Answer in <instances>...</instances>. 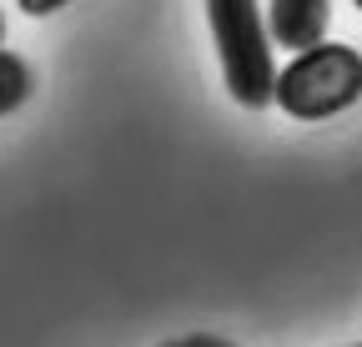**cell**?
<instances>
[{
    "mask_svg": "<svg viewBox=\"0 0 362 347\" xmlns=\"http://www.w3.org/2000/svg\"><path fill=\"white\" fill-rule=\"evenodd\" d=\"M206 20L216 40V61L226 96L247 111L277 101V61H272V25L257 0H206Z\"/></svg>",
    "mask_w": 362,
    "mask_h": 347,
    "instance_id": "cell-1",
    "label": "cell"
},
{
    "mask_svg": "<svg viewBox=\"0 0 362 347\" xmlns=\"http://www.w3.org/2000/svg\"><path fill=\"white\" fill-rule=\"evenodd\" d=\"M357 96H362V56L352 46H342V40L307 46L277 71V106L292 121L337 116Z\"/></svg>",
    "mask_w": 362,
    "mask_h": 347,
    "instance_id": "cell-2",
    "label": "cell"
},
{
    "mask_svg": "<svg viewBox=\"0 0 362 347\" xmlns=\"http://www.w3.org/2000/svg\"><path fill=\"white\" fill-rule=\"evenodd\" d=\"M327 20H332V0H267V25L272 40L282 51H307L327 40Z\"/></svg>",
    "mask_w": 362,
    "mask_h": 347,
    "instance_id": "cell-3",
    "label": "cell"
},
{
    "mask_svg": "<svg viewBox=\"0 0 362 347\" xmlns=\"http://www.w3.org/2000/svg\"><path fill=\"white\" fill-rule=\"evenodd\" d=\"M30 86H35L30 66H25L16 51H0V116H11L16 106H25Z\"/></svg>",
    "mask_w": 362,
    "mask_h": 347,
    "instance_id": "cell-4",
    "label": "cell"
},
{
    "mask_svg": "<svg viewBox=\"0 0 362 347\" xmlns=\"http://www.w3.org/2000/svg\"><path fill=\"white\" fill-rule=\"evenodd\" d=\"M166 347H237V342H226V337H216V332H192V337H176V342H166Z\"/></svg>",
    "mask_w": 362,
    "mask_h": 347,
    "instance_id": "cell-5",
    "label": "cell"
},
{
    "mask_svg": "<svg viewBox=\"0 0 362 347\" xmlns=\"http://www.w3.org/2000/svg\"><path fill=\"white\" fill-rule=\"evenodd\" d=\"M16 6H21V11L35 20V16H56V11H66L71 0H16Z\"/></svg>",
    "mask_w": 362,
    "mask_h": 347,
    "instance_id": "cell-6",
    "label": "cell"
},
{
    "mask_svg": "<svg viewBox=\"0 0 362 347\" xmlns=\"http://www.w3.org/2000/svg\"><path fill=\"white\" fill-rule=\"evenodd\" d=\"M0 40H6V16H0Z\"/></svg>",
    "mask_w": 362,
    "mask_h": 347,
    "instance_id": "cell-7",
    "label": "cell"
},
{
    "mask_svg": "<svg viewBox=\"0 0 362 347\" xmlns=\"http://www.w3.org/2000/svg\"><path fill=\"white\" fill-rule=\"evenodd\" d=\"M352 6H357V11H362V0H352Z\"/></svg>",
    "mask_w": 362,
    "mask_h": 347,
    "instance_id": "cell-8",
    "label": "cell"
},
{
    "mask_svg": "<svg viewBox=\"0 0 362 347\" xmlns=\"http://www.w3.org/2000/svg\"><path fill=\"white\" fill-rule=\"evenodd\" d=\"M352 347H362V342H352Z\"/></svg>",
    "mask_w": 362,
    "mask_h": 347,
    "instance_id": "cell-9",
    "label": "cell"
}]
</instances>
